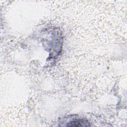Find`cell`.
<instances>
[{"label":"cell","mask_w":127,"mask_h":127,"mask_svg":"<svg viewBox=\"0 0 127 127\" xmlns=\"http://www.w3.org/2000/svg\"><path fill=\"white\" fill-rule=\"evenodd\" d=\"M67 126L69 127H86L88 126L89 125L87 121L81 119H78L70 122Z\"/></svg>","instance_id":"obj_1"}]
</instances>
